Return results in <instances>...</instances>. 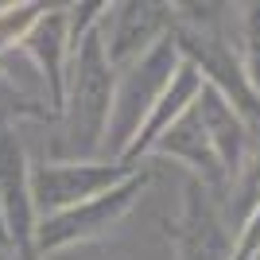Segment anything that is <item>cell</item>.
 <instances>
[{
    "label": "cell",
    "mask_w": 260,
    "mask_h": 260,
    "mask_svg": "<svg viewBox=\"0 0 260 260\" xmlns=\"http://www.w3.org/2000/svg\"><path fill=\"white\" fill-rule=\"evenodd\" d=\"M113 105V66L101 51L98 31H89L70 51L66 89L58 105V159H101V140Z\"/></svg>",
    "instance_id": "obj_1"
},
{
    "label": "cell",
    "mask_w": 260,
    "mask_h": 260,
    "mask_svg": "<svg viewBox=\"0 0 260 260\" xmlns=\"http://www.w3.org/2000/svg\"><path fill=\"white\" fill-rule=\"evenodd\" d=\"M179 62H183V54L175 47L171 31H167L136 62L113 70V105H109V124H105V140H101V159L109 163L124 159L128 144L144 128V120H148L152 105L159 101V93L167 89Z\"/></svg>",
    "instance_id": "obj_2"
},
{
    "label": "cell",
    "mask_w": 260,
    "mask_h": 260,
    "mask_svg": "<svg viewBox=\"0 0 260 260\" xmlns=\"http://www.w3.org/2000/svg\"><path fill=\"white\" fill-rule=\"evenodd\" d=\"M148 186V171H132L128 179H120L117 186H109L105 194L89 198L82 206H70L62 214L39 217L35 221V256H47V252H62L78 241H93L101 233L117 225L120 217L136 206V198L144 194Z\"/></svg>",
    "instance_id": "obj_3"
},
{
    "label": "cell",
    "mask_w": 260,
    "mask_h": 260,
    "mask_svg": "<svg viewBox=\"0 0 260 260\" xmlns=\"http://www.w3.org/2000/svg\"><path fill=\"white\" fill-rule=\"evenodd\" d=\"M136 167L109 159H43L31 163L27 183H31V206L35 217L62 214L70 206H82L89 198L105 194L109 186H117L120 179H128Z\"/></svg>",
    "instance_id": "obj_4"
},
{
    "label": "cell",
    "mask_w": 260,
    "mask_h": 260,
    "mask_svg": "<svg viewBox=\"0 0 260 260\" xmlns=\"http://www.w3.org/2000/svg\"><path fill=\"white\" fill-rule=\"evenodd\" d=\"M31 159L23 152L20 136L0 124V221L8 233V249L16 260H35V206H31V183H27Z\"/></svg>",
    "instance_id": "obj_5"
},
{
    "label": "cell",
    "mask_w": 260,
    "mask_h": 260,
    "mask_svg": "<svg viewBox=\"0 0 260 260\" xmlns=\"http://www.w3.org/2000/svg\"><path fill=\"white\" fill-rule=\"evenodd\" d=\"M167 31H171V4H136V0L132 4H109L98 23L101 51H105L113 70L136 62Z\"/></svg>",
    "instance_id": "obj_6"
},
{
    "label": "cell",
    "mask_w": 260,
    "mask_h": 260,
    "mask_svg": "<svg viewBox=\"0 0 260 260\" xmlns=\"http://www.w3.org/2000/svg\"><path fill=\"white\" fill-rule=\"evenodd\" d=\"M202 86H206V82H202V74H198V66H190L183 58L179 70L171 74V82H167V89L159 93V101L152 105V113H148V120H144V128L136 132V140L128 144V152H124V159H120V163H124V167H136L140 159H148L152 148H155V140H159L163 132L171 128L175 120L198 101Z\"/></svg>",
    "instance_id": "obj_7"
},
{
    "label": "cell",
    "mask_w": 260,
    "mask_h": 260,
    "mask_svg": "<svg viewBox=\"0 0 260 260\" xmlns=\"http://www.w3.org/2000/svg\"><path fill=\"white\" fill-rule=\"evenodd\" d=\"M194 113L202 120V128H206V140L214 148L217 163H221V175H225V186L233 183V175L241 171V163L249 155L252 140H249V124L241 120V113L229 105L214 86H202L194 101Z\"/></svg>",
    "instance_id": "obj_8"
},
{
    "label": "cell",
    "mask_w": 260,
    "mask_h": 260,
    "mask_svg": "<svg viewBox=\"0 0 260 260\" xmlns=\"http://www.w3.org/2000/svg\"><path fill=\"white\" fill-rule=\"evenodd\" d=\"M23 51L31 54V62L39 66V74L47 82L51 93V113L58 117L66 89V66H70V35H66V8H47L39 16V23L31 27V35L23 39Z\"/></svg>",
    "instance_id": "obj_9"
},
{
    "label": "cell",
    "mask_w": 260,
    "mask_h": 260,
    "mask_svg": "<svg viewBox=\"0 0 260 260\" xmlns=\"http://www.w3.org/2000/svg\"><path fill=\"white\" fill-rule=\"evenodd\" d=\"M152 155H167V159H179L183 167H190V171H194L202 183H210V186H225L221 163H217L214 148H210V140H206V128H202V120H198L194 105L186 109L183 117L175 120V124L163 132L159 140H155Z\"/></svg>",
    "instance_id": "obj_10"
},
{
    "label": "cell",
    "mask_w": 260,
    "mask_h": 260,
    "mask_svg": "<svg viewBox=\"0 0 260 260\" xmlns=\"http://www.w3.org/2000/svg\"><path fill=\"white\" fill-rule=\"evenodd\" d=\"M43 12H47V4H35V0H8V4H0V54L23 47V39L31 35V27L39 23Z\"/></svg>",
    "instance_id": "obj_11"
},
{
    "label": "cell",
    "mask_w": 260,
    "mask_h": 260,
    "mask_svg": "<svg viewBox=\"0 0 260 260\" xmlns=\"http://www.w3.org/2000/svg\"><path fill=\"white\" fill-rule=\"evenodd\" d=\"M233 198H237V214L249 217L252 210L260 206V144L256 148H249V155H245V163H241V171L233 175Z\"/></svg>",
    "instance_id": "obj_12"
},
{
    "label": "cell",
    "mask_w": 260,
    "mask_h": 260,
    "mask_svg": "<svg viewBox=\"0 0 260 260\" xmlns=\"http://www.w3.org/2000/svg\"><path fill=\"white\" fill-rule=\"evenodd\" d=\"M105 0H82V4H66V35H70V51H74L89 31H98L101 16H105Z\"/></svg>",
    "instance_id": "obj_13"
},
{
    "label": "cell",
    "mask_w": 260,
    "mask_h": 260,
    "mask_svg": "<svg viewBox=\"0 0 260 260\" xmlns=\"http://www.w3.org/2000/svg\"><path fill=\"white\" fill-rule=\"evenodd\" d=\"M237 237L229 245V260H260V206L249 217H241V229H233Z\"/></svg>",
    "instance_id": "obj_14"
},
{
    "label": "cell",
    "mask_w": 260,
    "mask_h": 260,
    "mask_svg": "<svg viewBox=\"0 0 260 260\" xmlns=\"http://www.w3.org/2000/svg\"><path fill=\"white\" fill-rule=\"evenodd\" d=\"M245 43H249L245 58H260V4L245 8Z\"/></svg>",
    "instance_id": "obj_15"
}]
</instances>
